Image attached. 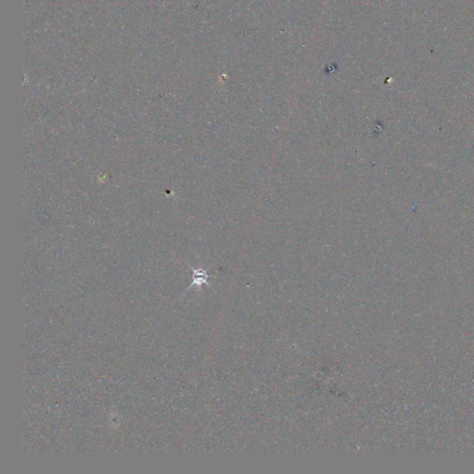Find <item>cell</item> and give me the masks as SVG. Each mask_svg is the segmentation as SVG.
Returning a JSON list of instances; mask_svg holds the SVG:
<instances>
[{
  "label": "cell",
  "mask_w": 474,
  "mask_h": 474,
  "mask_svg": "<svg viewBox=\"0 0 474 474\" xmlns=\"http://www.w3.org/2000/svg\"><path fill=\"white\" fill-rule=\"evenodd\" d=\"M192 272H193V274H192V279H193V282L192 284L189 286L187 290H189L192 286H197V287H201L203 285H207L209 287H211V286L207 283V280L210 277L208 274H207V272L203 269H192Z\"/></svg>",
  "instance_id": "1"
}]
</instances>
